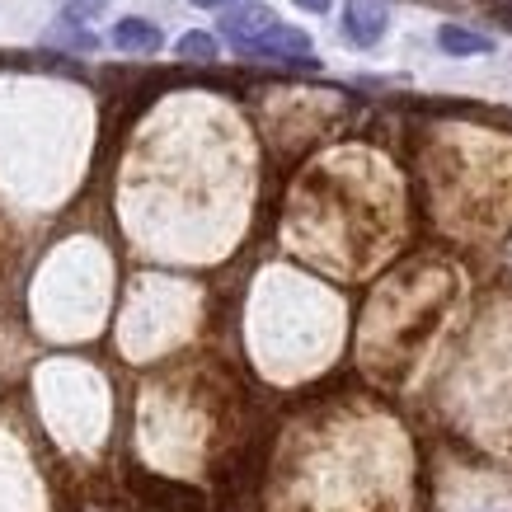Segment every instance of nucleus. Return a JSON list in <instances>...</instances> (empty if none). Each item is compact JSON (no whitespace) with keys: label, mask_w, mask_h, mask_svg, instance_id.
Instances as JSON below:
<instances>
[{"label":"nucleus","mask_w":512,"mask_h":512,"mask_svg":"<svg viewBox=\"0 0 512 512\" xmlns=\"http://www.w3.org/2000/svg\"><path fill=\"white\" fill-rule=\"evenodd\" d=\"M489 10H494V19L512 33V0H498V5H489Z\"/></svg>","instance_id":"obj_9"},{"label":"nucleus","mask_w":512,"mask_h":512,"mask_svg":"<svg viewBox=\"0 0 512 512\" xmlns=\"http://www.w3.org/2000/svg\"><path fill=\"white\" fill-rule=\"evenodd\" d=\"M174 52H179L184 62H217V38H212V33H202V29H193V33H184V38L174 43Z\"/></svg>","instance_id":"obj_7"},{"label":"nucleus","mask_w":512,"mask_h":512,"mask_svg":"<svg viewBox=\"0 0 512 512\" xmlns=\"http://www.w3.org/2000/svg\"><path fill=\"white\" fill-rule=\"evenodd\" d=\"M484 5H498V0H484Z\"/></svg>","instance_id":"obj_12"},{"label":"nucleus","mask_w":512,"mask_h":512,"mask_svg":"<svg viewBox=\"0 0 512 512\" xmlns=\"http://www.w3.org/2000/svg\"><path fill=\"white\" fill-rule=\"evenodd\" d=\"M99 15H104V0H66L62 5V24H80V29Z\"/></svg>","instance_id":"obj_8"},{"label":"nucleus","mask_w":512,"mask_h":512,"mask_svg":"<svg viewBox=\"0 0 512 512\" xmlns=\"http://www.w3.org/2000/svg\"><path fill=\"white\" fill-rule=\"evenodd\" d=\"M127 484H132V494H141V503H151V512H202L207 508L202 489H193V484L160 480V475H146V470H132Z\"/></svg>","instance_id":"obj_2"},{"label":"nucleus","mask_w":512,"mask_h":512,"mask_svg":"<svg viewBox=\"0 0 512 512\" xmlns=\"http://www.w3.org/2000/svg\"><path fill=\"white\" fill-rule=\"evenodd\" d=\"M245 57H264V62H282V66H320L311 57V33L292 29V24H273L268 33H259L254 43L240 47Z\"/></svg>","instance_id":"obj_1"},{"label":"nucleus","mask_w":512,"mask_h":512,"mask_svg":"<svg viewBox=\"0 0 512 512\" xmlns=\"http://www.w3.org/2000/svg\"><path fill=\"white\" fill-rule=\"evenodd\" d=\"M437 47H442L447 57H489V52H494V43H489L484 33L461 29V24H442V29H437Z\"/></svg>","instance_id":"obj_6"},{"label":"nucleus","mask_w":512,"mask_h":512,"mask_svg":"<svg viewBox=\"0 0 512 512\" xmlns=\"http://www.w3.org/2000/svg\"><path fill=\"white\" fill-rule=\"evenodd\" d=\"M390 24V10L381 0H348L343 5V38L353 47H376Z\"/></svg>","instance_id":"obj_3"},{"label":"nucleus","mask_w":512,"mask_h":512,"mask_svg":"<svg viewBox=\"0 0 512 512\" xmlns=\"http://www.w3.org/2000/svg\"><path fill=\"white\" fill-rule=\"evenodd\" d=\"M109 43L123 47V52H160L165 33H160L151 19H118L109 33Z\"/></svg>","instance_id":"obj_5"},{"label":"nucleus","mask_w":512,"mask_h":512,"mask_svg":"<svg viewBox=\"0 0 512 512\" xmlns=\"http://www.w3.org/2000/svg\"><path fill=\"white\" fill-rule=\"evenodd\" d=\"M198 10H226V5H235V0H193Z\"/></svg>","instance_id":"obj_11"},{"label":"nucleus","mask_w":512,"mask_h":512,"mask_svg":"<svg viewBox=\"0 0 512 512\" xmlns=\"http://www.w3.org/2000/svg\"><path fill=\"white\" fill-rule=\"evenodd\" d=\"M278 24V15L268 10V5H259V0H245V5H226V15H221V38H231L235 47L254 43L259 33H268Z\"/></svg>","instance_id":"obj_4"},{"label":"nucleus","mask_w":512,"mask_h":512,"mask_svg":"<svg viewBox=\"0 0 512 512\" xmlns=\"http://www.w3.org/2000/svg\"><path fill=\"white\" fill-rule=\"evenodd\" d=\"M292 5H301L306 15H329V5H334V0H292Z\"/></svg>","instance_id":"obj_10"}]
</instances>
